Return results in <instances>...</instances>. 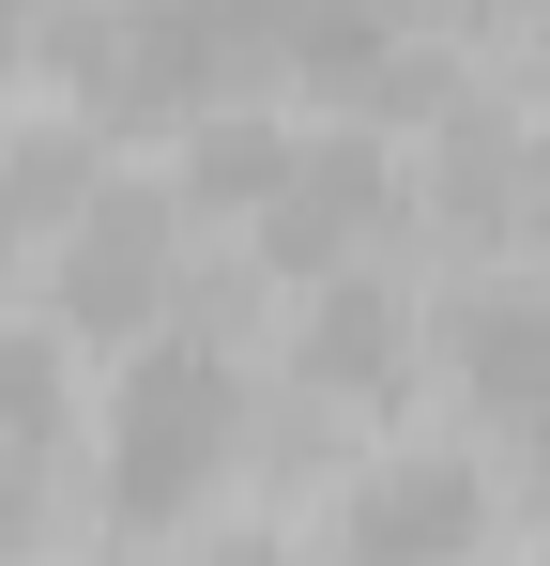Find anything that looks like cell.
I'll return each instance as SVG.
<instances>
[{"instance_id": "52a82bcc", "label": "cell", "mask_w": 550, "mask_h": 566, "mask_svg": "<svg viewBox=\"0 0 550 566\" xmlns=\"http://www.w3.org/2000/svg\"><path fill=\"white\" fill-rule=\"evenodd\" d=\"M337 536L352 552H458V536H489V474L458 460V444H413V460H382L337 505Z\"/></svg>"}, {"instance_id": "ba28073f", "label": "cell", "mask_w": 550, "mask_h": 566, "mask_svg": "<svg viewBox=\"0 0 550 566\" xmlns=\"http://www.w3.org/2000/svg\"><path fill=\"white\" fill-rule=\"evenodd\" d=\"M275 169H290V138L275 123H230V107H199V154H183V185L214 199V214H261Z\"/></svg>"}, {"instance_id": "5b68a950", "label": "cell", "mask_w": 550, "mask_h": 566, "mask_svg": "<svg viewBox=\"0 0 550 566\" xmlns=\"http://www.w3.org/2000/svg\"><path fill=\"white\" fill-rule=\"evenodd\" d=\"M306 291H321V322H306V353H290V368L321 382V398H352V413H382V398L413 382V353H429V337H413V306L367 276V261H337V276H306Z\"/></svg>"}, {"instance_id": "3957f363", "label": "cell", "mask_w": 550, "mask_h": 566, "mask_svg": "<svg viewBox=\"0 0 550 566\" xmlns=\"http://www.w3.org/2000/svg\"><path fill=\"white\" fill-rule=\"evenodd\" d=\"M398 214H413V185H398L382 138H290V169H275V199L245 230H261L275 276H337V261H367Z\"/></svg>"}, {"instance_id": "9c48e42d", "label": "cell", "mask_w": 550, "mask_h": 566, "mask_svg": "<svg viewBox=\"0 0 550 566\" xmlns=\"http://www.w3.org/2000/svg\"><path fill=\"white\" fill-rule=\"evenodd\" d=\"M0 460H62V353L0 337Z\"/></svg>"}, {"instance_id": "8992f818", "label": "cell", "mask_w": 550, "mask_h": 566, "mask_svg": "<svg viewBox=\"0 0 550 566\" xmlns=\"http://www.w3.org/2000/svg\"><path fill=\"white\" fill-rule=\"evenodd\" d=\"M429 353L458 368V398H474V413H520V429H550V291H458Z\"/></svg>"}, {"instance_id": "277c9868", "label": "cell", "mask_w": 550, "mask_h": 566, "mask_svg": "<svg viewBox=\"0 0 550 566\" xmlns=\"http://www.w3.org/2000/svg\"><path fill=\"white\" fill-rule=\"evenodd\" d=\"M214 77H230V46H214L183 0H123V15L77 31V107L92 123H199Z\"/></svg>"}, {"instance_id": "30bf717a", "label": "cell", "mask_w": 550, "mask_h": 566, "mask_svg": "<svg viewBox=\"0 0 550 566\" xmlns=\"http://www.w3.org/2000/svg\"><path fill=\"white\" fill-rule=\"evenodd\" d=\"M46 15H62V0H0V62H15V46H31Z\"/></svg>"}, {"instance_id": "7a4b0ae2", "label": "cell", "mask_w": 550, "mask_h": 566, "mask_svg": "<svg viewBox=\"0 0 550 566\" xmlns=\"http://www.w3.org/2000/svg\"><path fill=\"white\" fill-rule=\"evenodd\" d=\"M183 306V199L169 185H77L46 214V322L62 337H154Z\"/></svg>"}, {"instance_id": "6da1fadb", "label": "cell", "mask_w": 550, "mask_h": 566, "mask_svg": "<svg viewBox=\"0 0 550 566\" xmlns=\"http://www.w3.org/2000/svg\"><path fill=\"white\" fill-rule=\"evenodd\" d=\"M245 444V368L214 337H138V368L107 398V505L123 521H183Z\"/></svg>"}]
</instances>
